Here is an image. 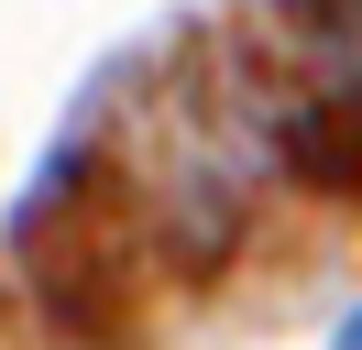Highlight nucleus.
<instances>
[{"instance_id":"nucleus-2","label":"nucleus","mask_w":362,"mask_h":350,"mask_svg":"<svg viewBox=\"0 0 362 350\" xmlns=\"http://www.w3.org/2000/svg\"><path fill=\"white\" fill-rule=\"evenodd\" d=\"M329 350H362V306H351V318H340V339H329Z\"/></svg>"},{"instance_id":"nucleus-1","label":"nucleus","mask_w":362,"mask_h":350,"mask_svg":"<svg viewBox=\"0 0 362 350\" xmlns=\"http://www.w3.org/2000/svg\"><path fill=\"white\" fill-rule=\"evenodd\" d=\"M318 33H329L340 77H351V99H362V0H329V11H318Z\"/></svg>"}]
</instances>
